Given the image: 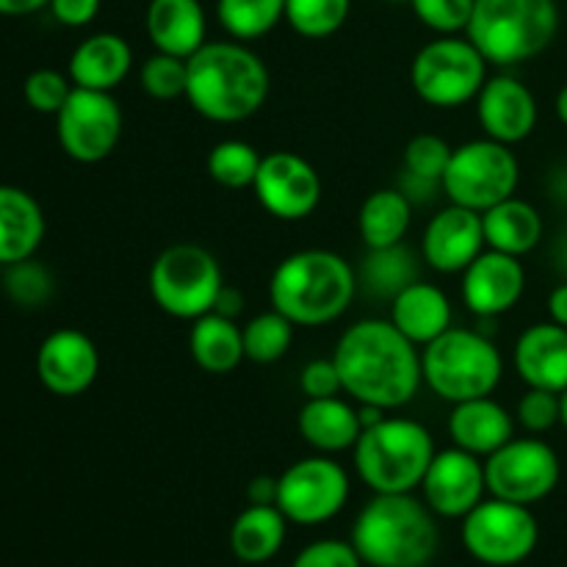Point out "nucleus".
Returning <instances> with one entry per match:
<instances>
[{
	"label": "nucleus",
	"instance_id": "obj_2",
	"mask_svg": "<svg viewBox=\"0 0 567 567\" xmlns=\"http://www.w3.org/2000/svg\"><path fill=\"white\" fill-rule=\"evenodd\" d=\"M271 78L264 59L244 42H205L188 59L186 100L199 116L233 125L258 114Z\"/></svg>",
	"mask_w": 567,
	"mask_h": 567
},
{
	"label": "nucleus",
	"instance_id": "obj_33",
	"mask_svg": "<svg viewBox=\"0 0 567 567\" xmlns=\"http://www.w3.org/2000/svg\"><path fill=\"white\" fill-rule=\"evenodd\" d=\"M216 17L227 37L255 42L286 20V0H216Z\"/></svg>",
	"mask_w": 567,
	"mask_h": 567
},
{
	"label": "nucleus",
	"instance_id": "obj_18",
	"mask_svg": "<svg viewBox=\"0 0 567 567\" xmlns=\"http://www.w3.org/2000/svg\"><path fill=\"white\" fill-rule=\"evenodd\" d=\"M37 374L55 396H81L100 374V352L92 338L81 330L50 332L37 352Z\"/></svg>",
	"mask_w": 567,
	"mask_h": 567
},
{
	"label": "nucleus",
	"instance_id": "obj_25",
	"mask_svg": "<svg viewBox=\"0 0 567 567\" xmlns=\"http://www.w3.org/2000/svg\"><path fill=\"white\" fill-rule=\"evenodd\" d=\"M133 66V50L120 33H92L70 55L66 75L78 89L114 92Z\"/></svg>",
	"mask_w": 567,
	"mask_h": 567
},
{
	"label": "nucleus",
	"instance_id": "obj_50",
	"mask_svg": "<svg viewBox=\"0 0 567 567\" xmlns=\"http://www.w3.org/2000/svg\"><path fill=\"white\" fill-rule=\"evenodd\" d=\"M50 6V0H0V14L3 17H25L33 11Z\"/></svg>",
	"mask_w": 567,
	"mask_h": 567
},
{
	"label": "nucleus",
	"instance_id": "obj_48",
	"mask_svg": "<svg viewBox=\"0 0 567 567\" xmlns=\"http://www.w3.org/2000/svg\"><path fill=\"white\" fill-rule=\"evenodd\" d=\"M241 310H244V293L238 291V288L221 286L219 297H216V305H214V313L227 316V319H236Z\"/></svg>",
	"mask_w": 567,
	"mask_h": 567
},
{
	"label": "nucleus",
	"instance_id": "obj_11",
	"mask_svg": "<svg viewBox=\"0 0 567 567\" xmlns=\"http://www.w3.org/2000/svg\"><path fill=\"white\" fill-rule=\"evenodd\" d=\"M537 540H540V526L526 504L491 496L463 518V546L482 565H520L532 557Z\"/></svg>",
	"mask_w": 567,
	"mask_h": 567
},
{
	"label": "nucleus",
	"instance_id": "obj_36",
	"mask_svg": "<svg viewBox=\"0 0 567 567\" xmlns=\"http://www.w3.org/2000/svg\"><path fill=\"white\" fill-rule=\"evenodd\" d=\"M352 0H286V20L299 37L327 39L341 31Z\"/></svg>",
	"mask_w": 567,
	"mask_h": 567
},
{
	"label": "nucleus",
	"instance_id": "obj_6",
	"mask_svg": "<svg viewBox=\"0 0 567 567\" xmlns=\"http://www.w3.org/2000/svg\"><path fill=\"white\" fill-rule=\"evenodd\" d=\"M352 452L354 468L365 487L374 493H413L424 482L437 449L424 424L385 415L380 424L360 432Z\"/></svg>",
	"mask_w": 567,
	"mask_h": 567
},
{
	"label": "nucleus",
	"instance_id": "obj_8",
	"mask_svg": "<svg viewBox=\"0 0 567 567\" xmlns=\"http://www.w3.org/2000/svg\"><path fill=\"white\" fill-rule=\"evenodd\" d=\"M221 286L219 260L197 244H172L150 269V293L172 319L194 321L210 313Z\"/></svg>",
	"mask_w": 567,
	"mask_h": 567
},
{
	"label": "nucleus",
	"instance_id": "obj_52",
	"mask_svg": "<svg viewBox=\"0 0 567 567\" xmlns=\"http://www.w3.org/2000/svg\"><path fill=\"white\" fill-rule=\"evenodd\" d=\"M559 424L567 430V391L559 393Z\"/></svg>",
	"mask_w": 567,
	"mask_h": 567
},
{
	"label": "nucleus",
	"instance_id": "obj_12",
	"mask_svg": "<svg viewBox=\"0 0 567 567\" xmlns=\"http://www.w3.org/2000/svg\"><path fill=\"white\" fill-rule=\"evenodd\" d=\"M349 502V474L330 454L297 460L277 476V507L288 524L319 526Z\"/></svg>",
	"mask_w": 567,
	"mask_h": 567
},
{
	"label": "nucleus",
	"instance_id": "obj_5",
	"mask_svg": "<svg viewBox=\"0 0 567 567\" xmlns=\"http://www.w3.org/2000/svg\"><path fill=\"white\" fill-rule=\"evenodd\" d=\"M557 31V0H476L465 37L487 64L515 66L540 55Z\"/></svg>",
	"mask_w": 567,
	"mask_h": 567
},
{
	"label": "nucleus",
	"instance_id": "obj_14",
	"mask_svg": "<svg viewBox=\"0 0 567 567\" xmlns=\"http://www.w3.org/2000/svg\"><path fill=\"white\" fill-rule=\"evenodd\" d=\"M61 150L78 164H100L116 150L122 136V109L111 92L72 89L55 114Z\"/></svg>",
	"mask_w": 567,
	"mask_h": 567
},
{
	"label": "nucleus",
	"instance_id": "obj_49",
	"mask_svg": "<svg viewBox=\"0 0 567 567\" xmlns=\"http://www.w3.org/2000/svg\"><path fill=\"white\" fill-rule=\"evenodd\" d=\"M548 316L554 324L567 327V282H559L551 293H548Z\"/></svg>",
	"mask_w": 567,
	"mask_h": 567
},
{
	"label": "nucleus",
	"instance_id": "obj_15",
	"mask_svg": "<svg viewBox=\"0 0 567 567\" xmlns=\"http://www.w3.org/2000/svg\"><path fill=\"white\" fill-rule=\"evenodd\" d=\"M252 192L275 219L302 221L319 208L321 177L316 166L291 150L264 155Z\"/></svg>",
	"mask_w": 567,
	"mask_h": 567
},
{
	"label": "nucleus",
	"instance_id": "obj_41",
	"mask_svg": "<svg viewBox=\"0 0 567 567\" xmlns=\"http://www.w3.org/2000/svg\"><path fill=\"white\" fill-rule=\"evenodd\" d=\"M476 0H410L415 17L441 37H454L465 31L474 14Z\"/></svg>",
	"mask_w": 567,
	"mask_h": 567
},
{
	"label": "nucleus",
	"instance_id": "obj_10",
	"mask_svg": "<svg viewBox=\"0 0 567 567\" xmlns=\"http://www.w3.org/2000/svg\"><path fill=\"white\" fill-rule=\"evenodd\" d=\"M518 181L520 166L509 144L485 136L454 147L441 186L449 203L485 214L493 205L515 197Z\"/></svg>",
	"mask_w": 567,
	"mask_h": 567
},
{
	"label": "nucleus",
	"instance_id": "obj_9",
	"mask_svg": "<svg viewBox=\"0 0 567 567\" xmlns=\"http://www.w3.org/2000/svg\"><path fill=\"white\" fill-rule=\"evenodd\" d=\"M487 81V59L468 37H441L424 44L410 64L413 92L432 109L471 103Z\"/></svg>",
	"mask_w": 567,
	"mask_h": 567
},
{
	"label": "nucleus",
	"instance_id": "obj_47",
	"mask_svg": "<svg viewBox=\"0 0 567 567\" xmlns=\"http://www.w3.org/2000/svg\"><path fill=\"white\" fill-rule=\"evenodd\" d=\"M249 504H277V476H255L247 487Z\"/></svg>",
	"mask_w": 567,
	"mask_h": 567
},
{
	"label": "nucleus",
	"instance_id": "obj_27",
	"mask_svg": "<svg viewBox=\"0 0 567 567\" xmlns=\"http://www.w3.org/2000/svg\"><path fill=\"white\" fill-rule=\"evenodd\" d=\"M297 430L308 446H313L321 454H338L354 449L360 441L358 408L341 396L330 399H305L302 410L297 415Z\"/></svg>",
	"mask_w": 567,
	"mask_h": 567
},
{
	"label": "nucleus",
	"instance_id": "obj_37",
	"mask_svg": "<svg viewBox=\"0 0 567 567\" xmlns=\"http://www.w3.org/2000/svg\"><path fill=\"white\" fill-rule=\"evenodd\" d=\"M138 83H142L144 94L153 100L186 97L188 59H177V55L155 50V55H150L138 70Z\"/></svg>",
	"mask_w": 567,
	"mask_h": 567
},
{
	"label": "nucleus",
	"instance_id": "obj_42",
	"mask_svg": "<svg viewBox=\"0 0 567 567\" xmlns=\"http://www.w3.org/2000/svg\"><path fill=\"white\" fill-rule=\"evenodd\" d=\"M515 419H518V424L526 432H535V435L554 430L559 424V393L543 391V388H529L520 396Z\"/></svg>",
	"mask_w": 567,
	"mask_h": 567
},
{
	"label": "nucleus",
	"instance_id": "obj_19",
	"mask_svg": "<svg viewBox=\"0 0 567 567\" xmlns=\"http://www.w3.org/2000/svg\"><path fill=\"white\" fill-rule=\"evenodd\" d=\"M526 288V269L520 258L498 249H485L463 271V299L480 319H496L520 302Z\"/></svg>",
	"mask_w": 567,
	"mask_h": 567
},
{
	"label": "nucleus",
	"instance_id": "obj_46",
	"mask_svg": "<svg viewBox=\"0 0 567 567\" xmlns=\"http://www.w3.org/2000/svg\"><path fill=\"white\" fill-rule=\"evenodd\" d=\"M396 188H399V192H402L404 197H408L413 205L432 203V199L437 197V192H443V186H441V183H437V181H426V177L413 175V172H408V169H402V177H399Z\"/></svg>",
	"mask_w": 567,
	"mask_h": 567
},
{
	"label": "nucleus",
	"instance_id": "obj_51",
	"mask_svg": "<svg viewBox=\"0 0 567 567\" xmlns=\"http://www.w3.org/2000/svg\"><path fill=\"white\" fill-rule=\"evenodd\" d=\"M557 116L563 120V125H567V83L557 94Z\"/></svg>",
	"mask_w": 567,
	"mask_h": 567
},
{
	"label": "nucleus",
	"instance_id": "obj_17",
	"mask_svg": "<svg viewBox=\"0 0 567 567\" xmlns=\"http://www.w3.org/2000/svg\"><path fill=\"white\" fill-rule=\"evenodd\" d=\"M487 249L482 214L449 203L424 227L421 260L441 275H460Z\"/></svg>",
	"mask_w": 567,
	"mask_h": 567
},
{
	"label": "nucleus",
	"instance_id": "obj_31",
	"mask_svg": "<svg viewBox=\"0 0 567 567\" xmlns=\"http://www.w3.org/2000/svg\"><path fill=\"white\" fill-rule=\"evenodd\" d=\"M413 208L415 205L396 186L377 188L374 194H369L360 205L358 216L360 238H363L365 249H385L402 244L410 225H413Z\"/></svg>",
	"mask_w": 567,
	"mask_h": 567
},
{
	"label": "nucleus",
	"instance_id": "obj_38",
	"mask_svg": "<svg viewBox=\"0 0 567 567\" xmlns=\"http://www.w3.org/2000/svg\"><path fill=\"white\" fill-rule=\"evenodd\" d=\"M452 153L454 147L446 138L435 136V133H419L404 147V169L419 177H426V181L443 183Z\"/></svg>",
	"mask_w": 567,
	"mask_h": 567
},
{
	"label": "nucleus",
	"instance_id": "obj_34",
	"mask_svg": "<svg viewBox=\"0 0 567 567\" xmlns=\"http://www.w3.org/2000/svg\"><path fill=\"white\" fill-rule=\"evenodd\" d=\"M244 354L258 365H271L288 354L293 343V324L280 310H266L241 327Z\"/></svg>",
	"mask_w": 567,
	"mask_h": 567
},
{
	"label": "nucleus",
	"instance_id": "obj_32",
	"mask_svg": "<svg viewBox=\"0 0 567 567\" xmlns=\"http://www.w3.org/2000/svg\"><path fill=\"white\" fill-rule=\"evenodd\" d=\"M421 280V264L413 252L402 244L385 249H365V258L360 264L358 288L363 286L365 293L391 302L399 291L410 282Z\"/></svg>",
	"mask_w": 567,
	"mask_h": 567
},
{
	"label": "nucleus",
	"instance_id": "obj_26",
	"mask_svg": "<svg viewBox=\"0 0 567 567\" xmlns=\"http://www.w3.org/2000/svg\"><path fill=\"white\" fill-rule=\"evenodd\" d=\"M44 210L25 188L0 183V266L33 258L44 241Z\"/></svg>",
	"mask_w": 567,
	"mask_h": 567
},
{
	"label": "nucleus",
	"instance_id": "obj_23",
	"mask_svg": "<svg viewBox=\"0 0 567 567\" xmlns=\"http://www.w3.org/2000/svg\"><path fill=\"white\" fill-rule=\"evenodd\" d=\"M144 28L158 53L192 59L208 39V20L199 0H150Z\"/></svg>",
	"mask_w": 567,
	"mask_h": 567
},
{
	"label": "nucleus",
	"instance_id": "obj_29",
	"mask_svg": "<svg viewBox=\"0 0 567 567\" xmlns=\"http://www.w3.org/2000/svg\"><path fill=\"white\" fill-rule=\"evenodd\" d=\"M482 225H485L487 249H498V252L515 255V258L532 252L543 238L540 210L518 197H509L487 208L482 214Z\"/></svg>",
	"mask_w": 567,
	"mask_h": 567
},
{
	"label": "nucleus",
	"instance_id": "obj_43",
	"mask_svg": "<svg viewBox=\"0 0 567 567\" xmlns=\"http://www.w3.org/2000/svg\"><path fill=\"white\" fill-rule=\"evenodd\" d=\"M291 567H363L352 540H316L297 554Z\"/></svg>",
	"mask_w": 567,
	"mask_h": 567
},
{
	"label": "nucleus",
	"instance_id": "obj_30",
	"mask_svg": "<svg viewBox=\"0 0 567 567\" xmlns=\"http://www.w3.org/2000/svg\"><path fill=\"white\" fill-rule=\"evenodd\" d=\"M188 349H192L194 363L208 374H230L241 365V360H247L241 327L236 324V319H227L214 310L194 319Z\"/></svg>",
	"mask_w": 567,
	"mask_h": 567
},
{
	"label": "nucleus",
	"instance_id": "obj_40",
	"mask_svg": "<svg viewBox=\"0 0 567 567\" xmlns=\"http://www.w3.org/2000/svg\"><path fill=\"white\" fill-rule=\"evenodd\" d=\"M6 291L14 299L17 305H25V308H37V305L48 302V297L53 293V277L44 266H39L37 260L28 258L22 264L9 266V275H6Z\"/></svg>",
	"mask_w": 567,
	"mask_h": 567
},
{
	"label": "nucleus",
	"instance_id": "obj_39",
	"mask_svg": "<svg viewBox=\"0 0 567 567\" xmlns=\"http://www.w3.org/2000/svg\"><path fill=\"white\" fill-rule=\"evenodd\" d=\"M75 83L70 81V75L59 70H33L31 75L22 83V97L31 105L37 114H50L55 116L61 111V105L66 103V97L72 94Z\"/></svg>",
	"mask_w": 567,
	"mask_h": 567
},
{
	"label": "nucleus",
	"instance_id": "obj_28",
	"mask_svg": "<svg viewBox=\"0 0 567 567\" xmlns=\"http://www.w3.org/2000/svg\"><path fill=\"white\" fill-rule=\"evenodd\" d=\"M288 518L277 504H249L230 526V551L244 565H264L280 554Z\"/></svg>",
	"mask_w": 567,
	"mask_h": 567
},
{
	"label": "nucleus",
	"instance_id": "obj_44",
	"mask_svg": "<svg viewBox=\"0 0 567 567\" xmlns=\"http://www.w3.org/2000/svg\"><path fill=\"white\" fill-rule=\"evenodd\" d=\"M299 391L305 399H330L341 396L343 382L338 374V365L332 358H316L299 371Z\"/></svg>",
	"mask_w": 567,
	"mask_h": 567
},
{
	"label": "nucleus",
	"instance_id": "obj_3",
	"mask_svg": "<svg viewBox=\"0 0 567 567\" xmlns=\"http://www.w3.org/2000/svg\"><path fill=\"white\" fill-rule=\"evenodd\" d=\"M358 293V271L330 249H299L277 264L269 280L271 308L293 327H324L341 319Z\"/></svg>",
	"mask_w": 567,
	"mask_h": 567
},
{
	"label": "nucleus",
	"instance_id": "obj_20",
	"mask_svg": "<svg viewBox=\"0 0 567 567\" xmlns=\"http://www.w3.org/2000/svg\"><path fill=\"white\" fill-rule=\"evenodd\" d=\"M476 120L487 138L513 147L535 131L537 100L532 89L515 75H493L476 94Z\"/></svg>",
	"mask_w": 567,
	"mask_h": 567
},
{
	"label": "nucleus",
	"instance_id": "obj_16",
	"mask_svg": "<svg viewBox=\"0 0 567 567\" xmlns=\"http://www.w3.org/2000/svg\"><path fill=\"white\" fill-rule=\"evenodd\" d=\"M485 463L476 454L452 446L435 452L426 468L421 493L426 507L441 518H465L480 502H485Z\"/></svg>",
	"mask_w": 567,
	"mask_h": 567
},
{
	"label": "nucleus",
	"instance_id": "obj_7",
	"mask_svg": "<svg viewBox=\"0 0 567 567\" xmlns=\"http://www.w3.org/2000/svg\"><path fill=\"white\" fill-rule=\"evenodd\" d=\"M421 374L437 399L460 404L491 396L502 382L504 360L485 332L449 327L421 349Z\"/></svg>",
	"mask_w": 567,
	"mask_h": 567
},
{
	"label": "nucleus",
	"instance_id": "obj_21",
	"mask_svg": "<svg viewBox=\"0 0 567 567\" xmlns=\"http://www.w3.org/2000/svg\"><path fill=\"white\" fill-rule=\"evenodd\" d=\"M515 371L529 388L567 391V327L540 321L520 332L513 352Z\"/></svg>",
	"mask_w": 567,
	"mask_h": 567
},
{
	"label": "nucleus",
	"instance_id": "obj_1",
	"mask_svg": "<svg viewBox=\"0 0 567 567\" xmlns=\"http://www.w3.org/2000/svg\"><path fill=\"white\" fill-rule=\"evenodd\" d=\"M332 360L341 374L343 393L358 404H374L385 413L413 402L424 385L421 352L391 319L354 321L338 338Z\"/></svg>",
	"mask_w": 567,
	"mask_h": 567
},
{
	"label": "nucleus",
	"instance_id": "obj_13",
	"mask_svg": "<svg viewBox=\"0 0 567 567\" xmlns=\"http://www.w3.org/2000/svg\"><path fill=\"white\" fill-rule=\"evenodd\" d=\"M559 474L557 452L540 437H513L485 460L487 493L526 507L551 496Z\"/></svg>",
	"mask_w": 567,
	"mask_h": 567
},
{
	"label": "nucleus",
	"instance_id": "obj_53",
	"mask_svg": "<svg viewBox=\"0 0 567 567\" xmlns=\"http://www.w3.org/2000/svg\"><path fill=\"white\" fill-rule=\"evenodd\" d=\"M393 3H410V0H393Z\"/></svg>",
	"mask_w": 567,
	"mask_h": 567
},
{
	"label": "nucleus",
	"instance_id": "obj_35",
	"mask_svg": "<svg viewBox=\"0 0 567 567\" xmlns=\"http://www.w3.org/2000/svg\"><path fill=\"white\" fill-rule=\"evenodd\" d=\"M260 161H264V155L249 142L225 138V142L210 147L205 166H208L210 181L236 192V188H252L260 169Z\"/></svg>",
	"mask_w": 567,
	"mask_h": 567
},
{
	"label": "nucleus",
	"instance_id": "obj_4",
	"mask_svg": "<svg viewBox=\"0 0 567 567\" xmlns=\"http://www.w3.org/2000/svg\"><path fill=\"white\" fill-rule=\"evenodd\" d=\"M435 513L413 493H374L352 526V546L371 567H426L437 551Z\"/></svg>",
	"mask_w": 567,
	"mask_h": 567
},
{
	"label": "nucleus",
	"instance_id": "obj_45",
	"mask_svg": "<svg viewBox=\"0 0 567 567\" xmlns=\"http://www.w3.org/2000/svg\"><path fill=\"white\" fill-rule=\"evenodd\" d=\"M103 0H50V11L66 28H83L100 14Z\"/></svg>",
	"mask_w": 567,
	"mask_h": 567
},
{
	"label": "nucleus",
	"instance_id": "obj_24",
	"mask_svg": "<svg viewBox=\"0 0 567 567\" xmlns=\"http://www.w3.org/2000/svg\"><path fill=\"white\" fill-rule=\"evenodd\" d=\"M391 321L408 341L426 347L454 327V310L435 282L415 280L391 299Z\"/></svg>",
	"mask_w": 567,
	"mask_h": 567
},
{
	"label": "nucleus",
	"instance_id": "obj_22",
	"mask_svg": "<svg viewBox=\"0 0 567 567\" xmlns=\"http://www.w3.org/2000/svg\"><path fill=\"white\" fill-rule=\"evenodd\" d=\"M449 437L463 452L487 460L515 437V419L496 399L480 396L454 404L449 415Z\"/></svg>",
	"mask_w": 567,
	"mask_h": 567
}]
</instances>
